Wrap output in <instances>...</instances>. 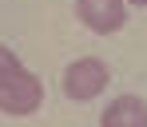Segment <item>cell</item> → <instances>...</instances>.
Returning a JSON list of instances; mask_svg holds the SVG:
<instances>
[{
	"instance_id": "5",
	"label": "cell",
	"mask_w": 147,
	"mask_h": 127,
	"mask_svg": "<svg viewBox=\"0 0 147 127\" xmlns=\"http://www.w3.org/2000/svg\"><path fill=\"white\" fill-rule=\"evenodd\" d=\"M16 68H20V60H16V52L8 48V44H0V79H4V76H12Z\"/></svg>"
},
{
	"instance_id": "3",
	"label": "cell",
	"mask_w": 147,
	"mask_h": 127,
	"mask_svg": "<svg viewBox=\"0 0 147 127\" xmlns=\"http://www.w3.org/2000/svg\"><path fill=\"white\" fill-rule=\"evenodd\" d=\"M76 20L96 36H111L127 24V0H76Z\"/></svg>"
},
{
	"instance_id": "2",
	"label": "cell",
	"mask_w": 147,
	"mask_h": 127,
	"mask_svg": "<svg viewBox=\"0 0 147 127\" xmlns=\"http://www.w3.org/2000/svg\"><path fill=\"white\" fill-rule=\"evenodd\" d=\"M40 103H44V83L36 72L16 68L12 76L0 79V111L4 115H32Z\"/></svg>"
},
{
	"instance_id": "6",
	"label": "cell",
	"mask_w": 147,
	"mask_h": 127,
	"mask_svg": "<svg viewBox=\"0 0 147 127\" xmlns=\"http://www.w3.org/2000/svg\"><path fill=\"white\" fill-rule=\"evenodd\" d=\"M127 4H139V8H147V0H127Z\"/></svg>"
},
{
	"instance_id": "4",
	"label": "cell",
	"mask_w": 147,
	"mask_h": 127,
	"mask_svg": "<svg viewBox=\"0 0 147 127\" xmlns=\"http://www.w3.org/2000/svg\"><path fill=\"white\" fill-rule=\"evenodd\" d=\"M99 127H147V99L143 95H115L103 107Z\"/></svg>"
},
{
	"instance_id": "1",
	"label": "cell",
	"mask_w": 147,
	"mask_h": 127,
	"mask_svg": "<svg viewBox=\"0 0 147 127\" xmlns=\"http://www.w3.org/2000/svg\"><path fill=\"white\" fill-rule=\"evenodd\" d=\"M107 79H111V72H107V64L99 56H80V60H72L64 68V95L76 103H88L96 95H103Z\"/></svg>"
}]
</instances>
